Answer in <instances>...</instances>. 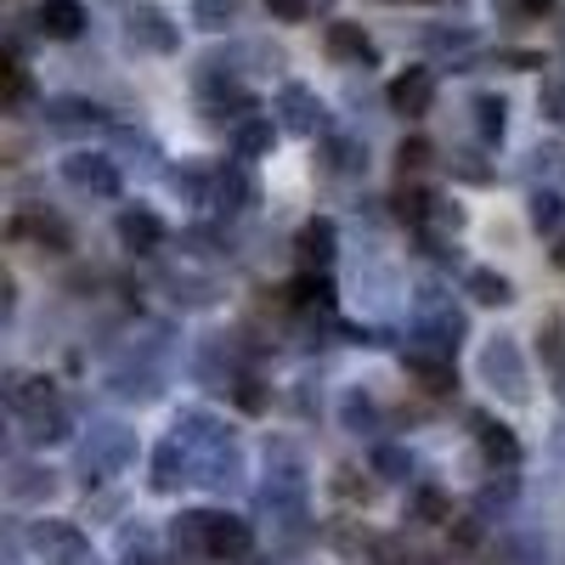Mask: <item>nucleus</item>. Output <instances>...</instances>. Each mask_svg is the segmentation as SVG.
Here are the masks:
<instances>
[{"mask_svg": "<svg viewBox=\"0 0 565 565\" xmlns=\"http://www.w3.org/2000/svg\"><path fill=\"white\" fill-rule=\"evenodd\" d=\"M295 249H300L306 271H328V260H334V226H328V221H306L295 232Z\"/></svg>", "mask_w": 565, "mask_h": 565, "instance_id": "11", "label": "nucleus"}, {"mask_svg": "<svg viewBox=\"0 0 565 565\" xmlns=\"http://www.w3.org/2000/svg\"><path fill=\"white\" fill-rule=\"evenodd\" d=\"M40 34H52V40H79L85 34V7L79 0H45V7L34 12Z\"/></svg>", "mask_w": 565, "mask_h": 565, "instance_id": "9", "label": "nucleus"}, {"mask_svg": "<svg viewBox=\"0 0 565 565\" xmlns=\"http://www.w3.org/2000/svg\"><path fill=\"white\" fill-rule=\"evenodd\" d=\"M554 266H565V244H554Z\"/></svg>", "mask_w": 565, "mask_h": 565, "instance_id": "36", "label": "nucleus"}, {"mask_svg": "<svg viewBox=\"0 0 565 565\" xmlns=\"http://www.w3.org/2000/svg\"><path fill=\"white\" fill-rule=\"evenodd\" d=\"M362 159H356V141H328L322 148V170H334V175H345V170H356Z\"/></svg>", "mask_w": 565, "mask_h": 565, "instance_id": "26", "label": "nucleus"}, {"mask_svg": "<svg viewBox=\"0 0 565 565\" xmlns=\"http://www.w3.org/2000/svg\"><path fill=\"white\" fill-rule=\"evenodd\" d=\"M469 424H476V441H481L487 463H492V469H514V458H521V441H514V436L503 430V424H498V418H487V413H476Z\"/></svg>", "mask_w": 565, "mask_h": 565, "instance_id": "7", "label": "nucleus"}, {"mask_svg": "<svg viewBox=\"0 0 565 565\" xmlns=\"http://www.w3.org/2000/svg\"><path fill=\"white\" fill-rule=\"evenodd\" d=\"M119 244L136 249V255L159 249V244H164V221H159L153 210H125V215H119Z\"/></svg>", "mask_w": 565, "mask_h": 565, "instance_id": "10", "label": "nucleus"}, {"mask_svg": "<svg viewBox=\"0 0 565 565\" xmlns=\"http://www.w3.org/2000/svg\"><path fill=\"white\" fill-rule=\"evenodd\" d=\"M476 130L487 148H498V141L509 136V103L503 97H476Z\"/></svg>", "mask_w": 565, "mask_h": 565, "instance_id": "21", "label": "nucleus"}, {"mask_svg": "<svg viewBox=\"0 0 565 565\" xmlns=\"http://www.w3.org/2000/svg\"><path fill=\"white\" fill-rule=\"evenodd\" d=\"M125 34H130L136 52H153V57H170L175 45H181V29H175L170 12H159V7H136L130 23H125Z\"/></svg>", "mask_w": 565, "mask_h": 565, "instance_id": "4", "label": "nucleus"}, {"mask_svg": "<svg viewBox=\"0 0 565 565\" xmlns=\"http://www.w3.org/2000/svg\"><path fill=\"white\" fill-rule=\"evenodd\" d=\"M543 114L565 119V79H543Z\"/></svg>", "mask_w": 565, "mask_h": 565, "instance_id": "31", "label": "nucleus"}, {"mask_svg": "<svg viewBox=\"0 0 565 565\" xmlns=\"http://www.w3.org/2000/svg\"><path fill=\"white\" fill-rule=\"evenodd\" d=\"M130 458V436L125 430H108V441L97 436V441H90V452H85V463H103V469H119Z\"/></svg>", "mask_w": 565, "mask_h": 565, "instance_id": "22", "label": "nucleus"}, {"mask_svg": "<svg viewBox=\"0 0 565 565\" xmlns=\"http://www.w3.org/2000/svg\"><path fill=\"white\" fill-rule=\"evenodd\" d=\"M424 164H430V141H424V136H407L402 148H396V170L413 175V170H424Z\"/></svg>", "mask_w": 565, "mask_h": 565, "instance_id": "25", "label": "nucleus"}, {"mask_svg": "<svg viewBox=\"0 0 565 565\" xmlns=\"http://www.w3.org/2000/svg\"><path fill=\"white\" fill-rule=\"evenodd\" d=\"M45 125L63 130V136H79V130H97L103 125V108L85 103V97H57L52 108H45Z\"/></svg>", "mask_w": 565, "mask_h": 565, "instance_id": "8", "label": "nucleus"}, {"mask_svg": "<svg viewBox=\"0 0 565 565\" xmlns=\"http://www.w3.org/2000/svg\"><path fill=\"white\" fill-rule=\"evenodd\" d=\"M34 97V79L18 57H0V108H23Z\"/></svg>", "mask_w": 565, "mask_h": 565, "instance_id": "20", "label": "nucleus"}, {"mask_svg": "<svg viewBox=\"0 0 565 565\" xmlns=\"http://www.w3.org/2000/svg\"><path fill=\"white\" fill-rule=\"evenodd\" d=\"M537 356H543V367L554 373V385H565V322H559V317H548V322L537 328Z\"/></svg>", "mask_w": 565, "mask_h": 565, "instance_id": "19", "label": "nucleus"}, {"mask_svg": "<svg viewBox=\"0 0 565 565\" xmlns=\"http://www.w3.org/2000/svg\"><path fill=\"white\" fill-rule=\"evenodd\" d=\"M153 469H159V476H153V487H175V481H181V476H175V447H159Z\"/></svg>", "mask_w": 565, "mask_h": 565, "instance_id": "32", "label": "nucleus"}, {"mask_svg": "<svg viewBox=\"0 0 565 565\" xmlns=\"http://www.w3.org/2000/svg\"><path fill=\"white\" fill-rule=\"evenodd\" d=\"M322 45H328V57H340V63H351V68H380V45H373V34H367L362 23H351V18L328 23Z\"/></svg>", "mask_w": 565, "mask_h": 565, "instance_id": "5", "label": "nucleus"}, {"mask_svg": "<svg viewBox=\"0 0 565 565\" xmlns=\"http://www.w3.org/2000/svg\"><path fill=\"white\" fill-rule=\"evenodd\" d=\"M345 424H351V430L356 436H373V424H380V413H367V396H345Z\"/></svg>", "mask_w": 565, "mask_h": 565, "instance_id": "28", "label": "nucleus"}, {"mask_svg": "<svg viewBox=\"0 0 565 565\" xmlns=\"http://www.w3.org/2000/svg\"><path fill=\"white\" fill-rule=\"evenodd\" d=\"M559 221H565V199H559V193H537V199H532V226L548 238Z\"/></svg>", "mask_w": 565, "mask_h": 565, "instance_id": "24", "label": "nucleus"}, {"mask_svg": "<svg viewBox=\"0 0 565 565\" xmlns=\"http://www.w3.org/2000/svg\"><path fill=\"white\" fill-rule=\"evenodd\" d=\"M452 175L469 181V186H487V181H492V164H481V153H458V159H452Z\"/></svg>", "mask_w": 565, "mask_h": 565, "instance_id": "27", "label": "nucleus"}, {"mask_svg": "<svg viewBox=\"0 0 565 565\" xmlns=\"http://www.w3.org/2000/svg\"><path fill=\"white\" fill-rule=\"evenodd\" d=\"M463 289L476 295L481 306H509V300H514V282H509L503 271H487V266L469 271V277H463Z\"/></svg>", "mask_w": 565, "mask_h": 565, "instance_id": "17", "label": "nucleus"}, {"mask_svg": "<svg viewBox=\"0 0 565 565\" xmlns=\"http://www.w3.org/2000/svg\"><path fill=\"white\" fill-rule=\"evenodd\" d=\"M430 221H436V226H447V232H452V226H458V221H463V215H458V204H452V199H436V210H430Z\"/></svg>", "mask_w": 565, "mask_h": 565, "instance_id": "33", "label": "nucleus"}, {"mask_svg": "<svg viewBox=\"0 0 565 565\" xmlns=\"http://www.w3.org/2000/svg\"><path fill=\"white\" fill-rule=\"evenodd\" d=\"M407 367H413L418 391H430V396H447V391H452V367H447L441 356H430V351H413V356H407Z\"/></svg>", "mask_w": 565, "mask_h": 565, "instance_id": "16", "label": "nucleus"}, {"mask_svg": "<svg viewBox=\"0 0 565 565\" xmlns=\"http://www.w3.org/2000/svg\"><path fill=\"white\" fill-rule=\"evenodd\" d=\"M232 396H238V407H244V413H260V407L271 402L260 380H232Z\"/></svg>", "mask_w": 565, "mask_h": 565, "instance_id": "29", "label": "nucleus"}, {"mask_svg": "<svg viewBox=\"0 0 565 565\" xmlns=\"http://www.w3.org/2000/svg\"><path fill=\"white\" fill-rule=\"evenodd\" d=\"M514 7H521L526 18H548V12L559 7V0H514Z\"/></svg>", "mask_w": 565, "mask_h": 565, "instance_id": "34", "label": "nucleus"}, {"mask_svg": "<svg viewBox=\"0 0 565 565\" xmlns=\"http://www.w3.org/2000/svg\"><path fill=\"white\" fill-rule=\"evenodd\" d=\"M289 306H300V311H322V306H334V282H328L322 271L295 277V282H289Z\"/></svg>", "mask_w": 565, "mask_h": 565, "instance_id": "18", "label": "nucleus"}, {"mask_svg": "<svg viewBox=\"0 0 565 565\" xmlns=\"http://www.w3.org/2000/svg\"><path fill=\"white\" fill-rule=\"evenodd\" d=\"M407 521H418V526H447V521H452V498H447L441 487H418V492L407 498Z\"/></svg>", "mask_w": 565, "mask_h": 565, "instance_id": "14", "label": "nucleus"}, {"mask_svg": "<svg viewBox=\"0 0 565 565\" xmlns=\"http://www.w3.org/2000/svg\"><path fill=\"white\" fill-rule=\"evenodd\" d=\"M271 141H277V119H266V114H249V119L232 125V148H238V159L271 153Z\"/></svg>", "mask_w": 565, "mask_h": 565, "instance_id": "13", "label": "nucleus"}, {"mask_svg": "<svg viewBox=\"0 0 565 565\" xmlns=\"http://www.w3.org/2000/svg\"><path fill=\"white\" fill-rule=\"evenodd\" d=\"M367 469H373L380 481H407V476H413V452L396 447V441H373V447H367Z\"/></svg>", "mask_w": 565, "mask_h": 565, "instance_id": "15", "label": "nucleus"}, {"mask_svg": "<svg viewBox=\"0 0 565 565\" xmlns=\"http://www.w3.org/2000/svg\"><path fill=\"white\" fill-rule=\"evenodd\" d=\"M481 380H487L498 396H509V402H526V396H532L526 356L514 351V340H509V334H498V340H487V345H481Z\"/></svg>", "mask_w": 565, "mask_h": 565, "instance_id": "1", "label": "nucleus"}, {"mask_svg": "<svg viewBox=\"0 0 565 565\" xmlns=\"http://www.w3.org/2000/svg\"><path fill=\"white\" fill-rule=\"evenodd\" d=\"M63 175L79 186V193H90V199H114L119 193V164L103 159V153H68Z\"/></svg>", "mask_w": 565, "mask_h": 565, "instance_id": "6", "label": "nucleus"}, {"mask_svg": "<svg viewBox=\"0 0 565 565\" xmlns=\"http://www.w3.org/2000/svg\"><path fill=\"white\" fill-rule=\"evenodd\" d=\"M266 12H271L277 23H306L311 7H306V0H266Z\"/></svg>", "mask_w": 565, "mask_h": 565, "instance_id": "30", "label": "nucleus"}, {"mask_svg": "<svg viewBox=\"0 0 565 565\" xmlns=\"http://www.w3.org/2000/svg\"><path fill=\"white\" fill-rule=\"evenodd\" d=\"M322 119H328V108H322V97H317L311 85H300V79H282L277 85V125L289 130V136H317Z\"/></svg>", "mask_w": 565, "mask_h": 565, "instance_id": "2", "label": "nucleus"}, {"mask_svg": "<svg viewBox=\"0 0 565 565\" xmlns=\"http://www.w3.org/2000/svg\"><path fill=\"white\" fill-rule=\"evenodd\" d=\"M193 23L199 29H232L238 23V0H193Z\"/></svg>", "mask_w": 565, "mask_h": 565, "instance_id": "23", "label": "nucleus"}, {"mask_svg": "<svg viewBox=\"0 0 565 565\" xmlns=\"http://www.w3.org/2000/svg\"><path fill=\"white\" fill-rule=\"evenodd\" d=\"M255 199H260V186H255L249 170H238V164H221V170H215V204H226V210H249Z\"/></svg>", "mask_w": 565, "mask_h": 565, "instance_id": "12", "label": "nucleus"}, {"mask_svg": "<svg viewBox=\"0 0 565 565\" xmlns=\"http://www.w3.org/2000/svg\"><path fill=\"white\" fill-rule=\"evenodd\" d=\"M391 7H402V0H391Z\"/></svg>", "mask_w": 565, "mask_h": 565, "instance_id": "37", "label": "nucleus"}, {"mask_svg": "<svg viewBox=\"0 0 565 565\" xmlns=\"http://www.w3.org/2000/svg\"><path fill=\"white\" fill-rule=\"evenodd\" d=\"M7 311H12V277L0 271V317H7Z\"/></svg>", "mask_w": 565, "mask_h": 565, "instance_id": "35", "label": "nucleus"}, {"mask_svg": "<svg viewBox=\"0 0 565 565\" xmlns=\"http://www.w3.org/2000/svg\"><path fill=\"white\" fill-rule=\"evenodd\" d=\"M385 103H391V114H402V119H424V114H430V103H436V68H430V63L402 68V74L391 79V90H385Z\"/></svg>", "mask_w": 565, "mask_h": 565, "instance_id": "3", "label": "nucleus"}]
</instances>
